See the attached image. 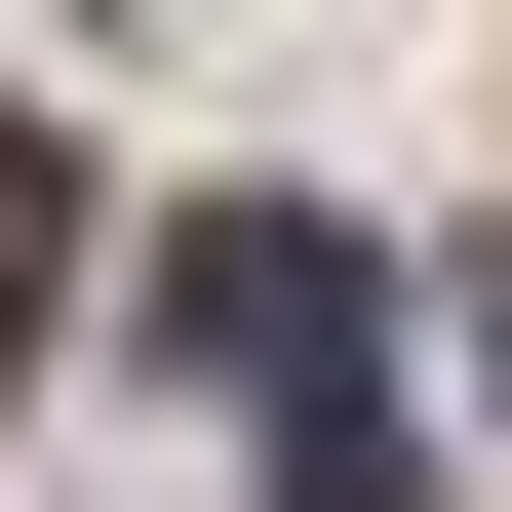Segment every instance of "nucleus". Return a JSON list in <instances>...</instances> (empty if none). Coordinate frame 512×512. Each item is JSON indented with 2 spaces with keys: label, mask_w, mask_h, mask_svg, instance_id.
<instances>
[{
  "label": "nucleus",
  "mask_w": 512,
  "mask_h": 512,
  "mask_svg": "<svg viewBox=\"0 0 512 512\" xmlns=\"http://www.w3.org/2000/svg\"><path fill=\"white\" fill-rule=\"evenodd\" d=\"M79 237H119V197H79L40 119H0V355H40V316H79Z\"/></svg>",
  "instance_id": "obj_2"
},
{
  "label": "nucleus",
  "mask_w": 512,
  "mask_h": 512,
  "mask_svg": "<svg viewBox=\"0 0 512 512\" xmlns=\"http://www.w3.org/2000/svg\"><path fill=\"white\" fill-rule=\"evenodd\" d=\"M197 355H237V473H276V512H394V276L316 237V197L197 237Z\"/></svg>",
  "instance_id": "obj_1"
}]
</instances>
